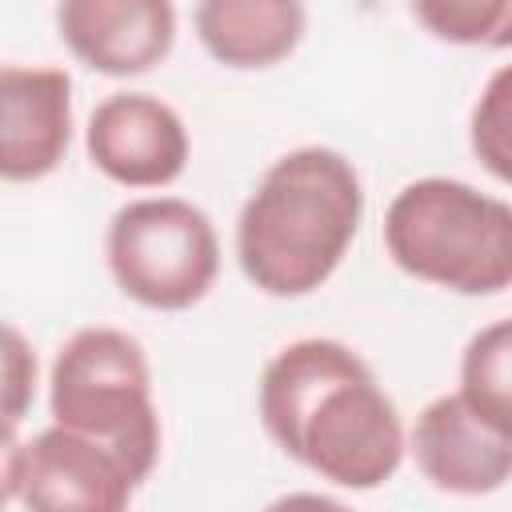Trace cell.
<instances>
[{"label":"cell","mask_w":512,"mask_h":512,"mask_svg":"<svg viewBox=\"0 0 512 512\" xmlns=\"http://www.w3.org/2000/svg\"><path fill=\"white\" fill-rule=\"evenodd\" d=\"M4 504L20 500L40 512H120L144 476L112 444L48 424L32 440L4 432Z\"/></svg>","instance_id":"obj_6"},{"label":"cell","mask_w":512,"mask_h":512,"mask_svg":"<svg viewBox=\"0 0 512 512\" xmlns=\"http://www.w3.org/2000/svg\"><path fill=\"white\" fill-rule=\"evenodd\" d=\"M460 396L512 436V316L480 328L460 356Z\"/></svg>","instance_id":"obj_12"},{"label":"cell","mask_w":512,"mask_h":512,"mask_svg":"<svg viewBox=\"0 0 512 512\" xmlns=\"http://www.w3.org/2000/svg\"><path fill=\"white\" fill-rule=\"evenodd\" d=\"M468 144L484 172H492L500 184H512V64L488 76L468 120Z\"/></svg>","instance_id":"obj_14"},{"label":"cell","mask_w":512,"mask_h":512,"mask_svg":"<svg viewBox=\"0 0 512 512\" xmlns=\"http://www.w3.org/2000/svg\"><path fill=\"white\" fill-rule=\"evenodd\" d=\"M264 432L336 488L388 484L408 452L400 412L372 368L340 340H296L260 376Z\"/></svg>","instance_id":"obj_1"},{"label":"cell","mask_w":512,"mask_h":512,"mask_svg":"<svg viewBox=\"0 0 512 512\" xmlns=\"http://www.w3.org/2000/svg\"><path fill=\"white\" fill-rule=\"evenodd\" d=\"M104 252L116 288L156 312L200 304L220 276V240L208 212L176 196L128 200L116 208Z\"/></svg>","instance_id":"obj_5"},{"label":"cell","mask_w":512,"mask_h":512,"mask_svg":"<svg viewBox=\"0 0 512 512\" xmlns=\"http://www.w3.org/2000/svg\"><path fill=\"white\" fill-rule=\"evenodd\" d=\"M308 28L304 0H200L196 36L224 68H272L296 52Z\"/></svg>","instance_id":"obj_11"},{"label":"cell","mask_w":512,"mask_h":512,"mask_svg":"<svg viewBox=\"0 0 512 512\" xmlns=\"http://www.w3.org/2000/svg\"><path fill=\"white\" fill-rule=\"evenodd\" d=\"M420 28L460 48H512V0H408Z\"/></svg>","instance_id":"obj_13"},{"label":"cell","mask_w":512,"mask_h":512,"mask_svg":"<svg viewBox=\"0 0 512 512\" xmlns=\"http://www.w3.org/2000/svg\"><path fill=\"white\" fill-rule=\"evenodd\" d=\"M96 172L124 188H164L188 164V128L176 108L148 92H116L96 104L84 128Z\"/></svg>","instance_id":"obj_7"},{"label":"cell","mask_w":512,"mask_h":512,"mask_svg":"<svg viewBox=\"0 0 512 512\" xmlns=\"http://www.w3.org/2000/svg\"><path fill=\"white\" fill-rule=\"evenodd\" d=\"M36 392V356L28 352L16 324L4 328V432H16Z\"/></svg>","instance_id":"obj_15"},{"label":"cell","mask_w":512,"mask_h":512,"mask_svg":"<svg viewBox=\"0 0 512 512\" xmlns=\"http://www.w3.org/2000/svg\"><path fill=\"white\" fill-rule=\"evenodd\" d=\"M48 412L56 424L112 444L144 480L152 476L160 460V416L136 336L100 324L72 332L52 360Z\"/></svg>","instance_id":"obj_4"},{"label":"cell","mask_w":512,"mask_h":512,"mask_svg":"<svg viewBox=\"0 0 512 512\" xmlns=\"http://www.w3.org/2000/svg\"><path fill=\"white\" fill-rule=\"evenodd\" d=\"M408 448L424 480L452 496H488L512 480V436L452 392L420 408Z\"/></svg>","instance_id":"obj_9"},{"label":"cell","mask_w":512,"mask_h":512,"mask_svg":"<svg viewBox=\"0 0 512 512\" xmlns=\"http://www.w3.org/2000/svg\"><path fill=\"white\" fill-rule=\"evenodd\" d=\"M72 140V80L64 68H0V172L12 184L56 172Z\"/></svg>","instance_id":"obj_10"},{"label":"cell","mask_w":512,"mask_h":512,"mask_svg":"<svg viewBox=\"0 0 512 512\" xmlns=\"http://www.w3.org/2000/svg\"><path fill=\"white\" fill-rule=\"evenodd\" d=\"M392 264L424 284L492 296L512 288V204L448 176L404 184L384 212Z\"/></svg>","instance_id":"obj_3"},{"label":"cell","mask_w":512,"mask_h":512,"mask_svg":"<svg viewBox=\"0 0 512 512\" xmlns=\"http://www.w3.org/2000/svg\"><path fill=\"white\" fill-rule=\"evenodd\" d=\"M364 220V184L336 148L280 156L236 220V260L252 288L296 300L328 284Z\"/></svg>","instance_id":"obj_2"},{"label":"cell","mask_w":512,"mask_h":512,"mask_svg":"<svg viewBox=\"0 0 512 512\" xmlns=\"http://www.w3.org/2000/svg\"><path fill=\"white\" fill-rule=\"evenodd\" d=\"M56 32L100 76H144L176 44L172 0H60Z\"/></svg>","instance_id":"obj_8"}]
</instances>
